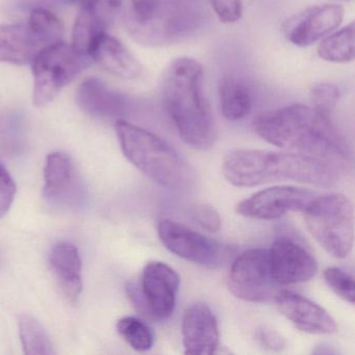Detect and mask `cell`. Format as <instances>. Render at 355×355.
<instances>
[{
  "label": "cell",
  "instance_id": "obj_1",
  "mask_svg": "<svg viewBox=\"0 0 355 355\" xmlns=\"http://www.w3.org/2000/svg\"><path fill=\"white\" fill-rule=\"evenodd\" d=\"M253 128L263 140L284 150L321 159L340 170L350 162L344 137L329 116L313 107L291 105L261 114Z\"/></svg>",
  "mask_w": 355,
  "mask_h": 355
},
{
  "label": "cell",
  "instance_id": "obj_2",
  "mask_svg": "<svg viewBox=\"0 0 355 355\" xmlns=\"http://www.w3.org/2000/svg\"><path fill=\"white\" fill-rule=\"evenodd\" d=\"M203 67L196 60L180 58L164 74L162 101L182 140L207 150L218 138L217 124L203 91Z\"/></svg>",
  "mask_w": 355,
  "mask_h": 355
},
{
  "label": "cell",
  "instance_id": "obj_3",
  "mask_svg": "<svg viewBox=\"0 0 355 355\" xmlns=\"http://www.w3.org/2000/svg\"><path fill=\"white\" fill-rule=\"evenodd\" d=\"M222 171L227 182L236 187H255L275 182L331 187L340 178V169L334 166L288 150L232 151L224 159Z\"/></svg>",
  "mask_w": 355,
  "mask_h": 355
},
{
  "label": "cell",
  "instance_id": "obj_4",
  "mask_svg": "<svg viewBox=\"0 0 355 355\" xmlns=\"http://www.w3.org/2000/svg\"><path fill=\"white\" fill-rule=\"evenodd\" d=\"M115 130L126 159L147 178L174 190L187 186L188 167L171 145L124 119L115 121Z\"/></svg>",
  "mask_w": 355,
  "mask_h": 355
},
{
  "label": "cell",
  "instance_id": "obj_5",
  "mask_svg": "<svg viewBox=\"0 0 355 355\" xmlns=\"http://www.w3.org/2000/svg\"><path fill=\"white\" fill-rule=\"evenodd\" d=\"M302 213L307 230L328 254L348 257L354 243V209L348 197L338 193L315 196Z\"/></svg>",
  "mask_w": 355,
  "mask_h": 355
},
{
  "label": "cell",
  "instance_id": "obj_6",
  "mask_svg": "<svg viewBox=\"0 0 355 355\" xmlns=\"http://www.w3.org/2000/svg\"><path fill=\"white\" fill-rule=\"evenodd\" d=\"M93 62L91 58L80 55L71 44L63 41L42 49L31 64L34 76L35 107L49 105L62 89L73 82Z\"/></svg>",
  "mask_w": 355,
  "mask_h": 355
},
{
  "label": "cell",
  "instance_id": "obj_7",
  "mask_svg": "<svg viewBox=\"0 0 355 355\" xmlns=\"http://www.w3.org/2000/svg\"><path fill=\"white\" fill-rule=\"evenodd\" d=\"M180 278L178 272L163 261L145 266L140 284L130 282L126 291L136 309L157 320L173 315Z\"/></svg>",
  "mask_w": 355,
  "mask_h": 355
},
{
  "label": "cell",
  "instance_id": "obj_8",
  "mask_svg": "<svg viewBox=\"0 0 355 355\" xmlns=\"http://www.w3.org/2000/svg\"><path fill=\"white\" fill-rule=\"evenodd\" d=\"M228 288L248 302L275 301L282 286L272 275L267 249L251 248L239 255L230 268Z\"/></svg>",
  "mask_w": 355,
  "mask_h": 355
},
{
  "label": "cell",
  "instance_id": "obj_9",
  "mask_svg": "<svg viewBox=\"0 0 355 355\" xmlns=\"http://www.w3.org/2000/svg\"><path fill=\"white\" fill-rule=\"evenodd\" d=\"M159 240L176 257L207 267L220 266L225 259L226 249L221 244L174 221L162 220L157 226Z\"/></svg>",
  "mask_w": 355,
  "mask_h": 355
},
{
  "label": "cell",
  "instance_id": "obj_10",
  "mask_svg": "<svg viewBox=\"0 0 355 355\" xmlns=\"http://www.w3.org/2000/svg\"><path fill=\"white\" fill-rule=\"evenodd\" d=\"M268 254L272 275L280 286L302 284L317 274V259L302 243L292 236H277Z\"/></svg>",
  "mask_w": 355,
  "mask_h": 355
},
{
  "label": "cell",
  "instance_id": "obj_11",
  "mask_svg": "<svg viewBox=\"0 0 355 355\" xmlns=\"http://www.w3.org/2000/svg\"><path fill=\"white\" fill-rule=\"evenodd\" d=\"M313 197L315 194L305 189L294 186L272 187L241 201L236 207V213L250 219H279L291 211L302 213Z\"/></svg>",
  "mask_w": 355,
  "mask_h": 355
},
{
  "label": "cell",
  "instance_id": "obj_12",
  "mask_svg": "<svg viewBox=\"0 0 355 355\" xmlns=\"http://www.w3.org/2000/svg\"><path fill=\"white\" fill-rule=\"evenodd\" d=\"M344 19V8L336 3L315 6L286 20L282 32L295 46L307 47L334 32Z\"/></svg>",
  "mask_w": 355,
  "mask_h": 355
},
{
  "label": "cell",
  "instance_id": "obj_13",
  "mask_svg": "<svg viewBox=\"0 0 355 355\" xmlns=\"http://www.w3.org/2000/svg\"><path fill=\"white\" fill-rule=\"evenodd\" d=\"M43 195L51 205L76 207L84 202L85 193L70 155L55 151L47 157Z\"/></svg>",
  "mask_w": 355,
  "mask_h": 355
},
{
  "label": "cell",
  "instance_id": "obj_14",
  "mask_svg": "<svg viewBox=\"0 0 355 355\" xmlns=\"http://www.w3.org/2000/svg\"><path fill=\"white\" fill-rule=\"evenodd\" d=\"M182 334L186 354L215 353L219 345V327L211 307L202 302L188 307L182 318Z\"/></svg>",
  "mask_w": 355,
  "mask_h": 355
},
{
  "label": "cell",
  "instance_id": "obj_15",
  "mask_svg": "<svg viewBox=\"0 0 355 355\" xmlns=\"http://www.w3.org/2000/svg\"><path fill=\"white\" fill-rule=\"evenodd\" d=\"M274 302L280 313L301 331L311 334H331L336 332V320L323 307L311 299L282 290Z\"/></svg>",
  "mask_w": 355,
  "mask_h": 355
},
{
  "label": "cell",
  "instance_id": "obj_16",
  "mask_svg": "<svg viewBox=\"0 0 355 355\" xmlns=\"http://www.w3.org/2000/svg\"><path fill=\"white\" fill-rule=\"evenodd\" d=\"M76 103L84 113L96 119H122L128 107V99L107 84L92 78L84 80L76 92Z\"/></svg>",
  "mask_w": 355,
  "mask_h": 355
},
{
  "label": "cell",
  "instance_id": "obj_17",
  "mask_svg": "<svg viewBox=\"0 0 355 355\" xmlns=\"http://www.w3.org/2000/svg\"><path fill=\"white\" fill-rule=\"evenodd\" d=\"M44 49V43L28 22L0 26V63L31 65Z\"/></svg>",
  "mask_w": 355,
  "mask_h": 355
},
{
  "label": "cell",
  "instance_id": "obj_18",
  "mask_svg": "<svg viewBox=\"0 0 355 355\" xmlns=\"http://www.w3.org/2000/svg\"><path fill=\"white\" fill-rule=\"evenodd\" d=\"M49 265L62 294L69 302H78L83 291L82 259L78 247L65 241L53 245Z\"/></svg>",
  "mask_w": 355,
  "mask_h": 355
},
{
  "label": "cell",
  "instance_id": "obj_19",
  "mask_svg": "<svg viewBox=\"0 0 355 355\" xmlns=\"http://www.w3.org/2000/svg\"><path fill=\"white\" fill-rule=\"evenodd\" d=\"M109 13L113 11L105 7L103 0L98 5L80 7L72 32L71 46L76 53L92 59L95 46L107 34Z\"/></svg>",
  "mask_w": 355,
  "mask_h": 355
},
{
  "label": "cell",
  "instance_id": "obj_20",
  "mask_svg": "<svg viewBox=\"0 0 355 355\" xmlns=\"http://www.w3.org/2000/svg\"><path fill=\"white\" fill-rule=\"evenodd\" d=\"M92 59L109 73L122 80H136L142 73L140 62L118 39L107 34L97 43Z\"/></svg>",
  "mask_w": 355,
  "mask_h": 355
},
{
  "label": "cell",
  "instance_id": "obj_21",
  "mask_svg": "<svg viewBox=\"0 0 355 355\" xmlns=\"http://www.w3.org/2000/svg\"><path fill=\"white\" fill-rule=\"evenodd\" d=\"M220 110L230 121L244 119L252 110V96L248 87L238 78L225 76L218 87Z\"/></svg>",
  "mask_w": 355,
  "mask_h": 355
},
{
  "label": "cell",
  "instance_id": "obj_22",
  "mask_svg": "<svg viewBox=\"0 0 355 355\" xmlns=\"http://www.w3.org/2000/svg\"><path fill=\"white\" fill-rule=\"evenodd\" d=\"M354 22L321 39L317 53L320 59L329 63H350L355 57Z\"/></svg>",
  "mask_w": 355,
  "mask_h": 355
},
{
  "label": "cell",
  "instance_id": "obj_23",
  "mask_svg": "<svg viewBox=\"0 0 355 355\" xmlns=\"http://www.w3.org/2000/svg\"><path fill=\"white\" fill-rule=\"evenodd\" d=\"M24 353L28 355L55 354L53 343L40 322L31 315H21L18 322Z\"/></svg>",
  "mask_w": 355,
  "mask_h": 355
},
{
  "label": "cell",
  "instance_id": "obj_24",
  "mask_svg": "<svg viewBox=\"0 0 355 355\" xmlns=\"http://www.w3.org/2000/svg\"><path fill=\"white\" fill-rule=\"evenodd\" d=\"M28 24L46 47L63 41V24L58 16L49 10L41 8L33 10Z\"/></svg>",
  "mask_w": 355,
  "mask_h": 355
},
{
  "label": "cell",
  "instance_id": "obj_25",
  "mask_svg": "<svg viewBox=\"0 0 355 355\" xmlns=\"http://www.w3.org/2000/svg\"><path fill=\"white\" fill-rule=\"evenodd\" d=\"M120 336L134 350L139 352L148 351L153 346L155 336L149 326L136 317L121 318L117 322Z\"/></svg>",
  "mask_w": 355,
  "mask_h": 355
},
{
  "label": "cell",
  "instance_id": "obj_26",
  "mask_svg": "<svg viewBox=\"0 0 355 355\" xmlns=\"http://www.w3.org/2000/svg\"><path fill=\"white\" fill-rule=\"evenodd\" d=\"M323 277L327 286L340 298L354 304V277L353 274L338 267H328L324 270Z\"/></svg>",
  "mask_w": 355,
  "mask_h": 355
},
{
  "label": "cell",
  "instance_id": "obj_27",
  "mask_svg": "<svg viewBox=\"0 0 355 355\" xmlns=\"http://www.w3.org/2000/svg\"><path fill=\"white\" fill-rule=\"evenodd\" d=\"M340 97V89L336 85L327 84V83L315 85L311 90L313 107L328 116L336 109Z\"/></svg>",
  "mask_w": 355,
  "mask_h": 355
},
{
  "label": "cell",
  "instance_id": "obj_28",
  "mask_svg": "<svg viewBox=\"0 0 355 355\" xmlns=\"http://www.w3.org/2000/svg\"><path fill=\"white\" fill-rule=\"evenodd\" d=\"M193 221L209 232H218L221 230L222 219L215 207L207 205H197L191 209Z\"/></svg>",
  "mask_w": 355,
  "mask_h": 355
},
{
  "label": "cell",
  "instance_id": "obj_29",
  "mask_svg": "<svg viewBox=\"0 0 355 355\" xmlns=\"http://www.w3.org/2000/svg\"><path fill=\"white\" fill-rule=\"evenodd\" d=\"M209 3L218 19L223 24H236L242 18V0H209Z\"/></svg>",
  "mask_w": 355,
  "mask_h": 355
},
{
  "label": "cell",
  "instance_id": "obj_30",
  "mask_svg": "<svg viewBox=\"0 0 355 355\" xmlns=\"http://www.w3.org/2000/svg\"><path fill=\"white\" fill-rule=\"evenodd\" d=\"M16 184L7 168L0 163V219L7 215L13 205Z\"/></svg>",
  "mask_w": 355,
  "mask_h": 355
},
{
  "label": "cell",
  "instance_id": "obj_31",
  "mask_svg": "<svg viewBox=\"0 0 355 355\" xmlns=\"http://www.w3.org/2000/svg\"><path fill=\"white\" fill-rule=\"evenodd\" d=\"M257 342L263 348L270 351H282L286 348V342L284 336L269 327H261L257 329L254 336Z\"/></svg>",
  "mask_w": 355,
  "mask_h": 355
},
{
  "label": "cell",
  "instance_id": "obj_32",
  "mask_svg": "<svg viewBox=\"0 0 355 355\" xmlns=\"http://www.w3.org/2000/svg\"><path fill=\"white\" fill-rule=\"evenodd\" d=\"M103 3L113 12L119 10L122 6V0H103Z\"/></svg>",
  "mask_w": 355,
  "mask_h": 355
},
{
  "label": "cell",
  "instance_id": "obj_33",
  "mask_svg": "<svg viewBox=\"0 0 355 355\" xmlns=\"http://www.w3.org/2000/svg\"><path fill=\"white\" fill-rule=\"evenodd\" d=\"M345 1H349V0H345Z\"/></svg>",
  "mask_w": 355,
  "mask_h": 355
}]
</instances>
